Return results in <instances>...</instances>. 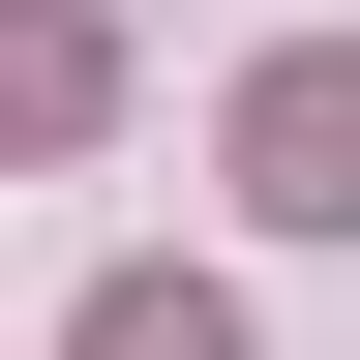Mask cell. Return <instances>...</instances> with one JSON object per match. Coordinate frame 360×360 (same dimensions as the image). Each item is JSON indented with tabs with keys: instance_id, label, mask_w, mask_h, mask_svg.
I'll list each match as a JSON object with an SVG mask.
<instances>
[{
	"instance_id": "6da1fadb",
	"label": "cell",
	"mask_w": 360,
	"mask_h": 360,
	"mask_svg": "<svg viewBox=\"0 0 360 360\" xmlns=\"http://www.w3.org/2000/svg\"><path fill=\"white\" fill-rule=\"evenodd\" d=\"M210 150H240V210H270V240H360V30L240 60V120H210Z\"/></svg>"
},
{
	"instance_id": "7a4b0ae2",
	"label": "cell",
	"mask_w": 360,
	"mask_h": 360,
	"mask_svg": "<svg viewBox=\"0 0 360 360\" xmlns=\"http://www.w3.org/2000/svg\"><path fill=\"white\" fill-rule=\"evenodd\" d=\"M90 120H120V30L90 0H0V150H90Z\"/></svg>"
},
{
	"instance_id": "3957f363",
	"label": "cell",
	"mask_w": 360,
	"mask_h": 360,
	"mask_svg": "<svg viewBox=\"0 0 360 360\" xmlns=\"http://www.w3.org/2000/svg\"><path fill=\"white\" fill-rule=\"evenodd\" d=\"M60 360H240V300H210V270H120V300H90Z\"/></svg>"
}]
</instances>
